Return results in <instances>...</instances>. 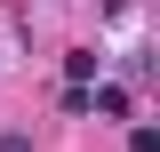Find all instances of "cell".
Segmentation results:
<instances>
[{
  "mask_svg": "<svg viewBox=\"0 0 160 152\" xmlns=\"http://www.w3.org/2000/svg\"><path fill=\"white\" fill-rule=\"evenodd\" d=\"M88 112H104V120H128V88H96V80H88Z\"/></svg>",
  "mask_w": 160,
  "mask_h": 152,
  "instance_id": "obj_1",
  "label": "cell"
},
{
  "mask_svg": "<svg viewBox=\"0 0 160 152\" xmlns=\"http://www.w3.org/2000/svg\"><path fill=\"white\" fill-rule=\"evenodd\" d=\"M96 72H104L96 48H72V56H64V80H96Z\"/></svg>",
  "mask_w": 160,
  "mask_h": 152,
  "instance_id": "obj_2",
  "label": "cell"
},
{
  "mask_svg": "<svg viewBox=\"0 0 160 152\" xmlns=\"http://www.w3.org/2000/svg\"><path fill=\"white\" fill-rule=\"evenodd\" d=\"M0 152H32V136H16V128H8V136H0Z\"/></svg>",
  "mask_w": 160,
  "mask_h": 152,
  "instance_id": "obj_3",
  "label": "cell"
}]
</instances>
